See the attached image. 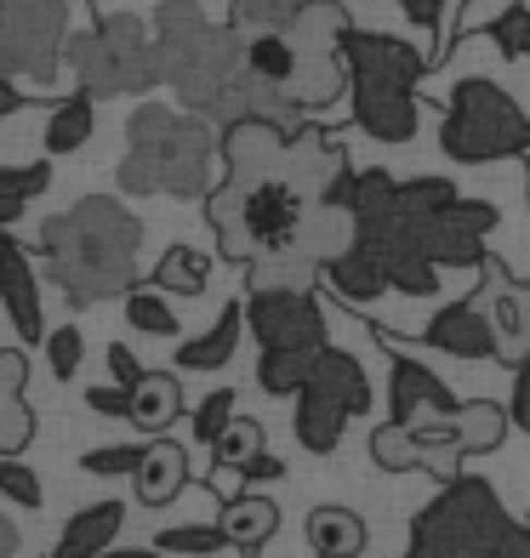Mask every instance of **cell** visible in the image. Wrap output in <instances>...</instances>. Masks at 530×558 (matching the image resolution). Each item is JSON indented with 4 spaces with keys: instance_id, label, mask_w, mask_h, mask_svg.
<instances>
[{
    "instance_id": "f546056e",
    "label": "cell",
    "mask_w": 530,
    "mask_h": 558,
    "mask_svg": "<svg viewBox=\"0 0 530 558\" xmlns=\"http://www.w3.org/2000/svg\"><path fill=\"white\" fill-rule=\"evenodd\" d=\"M52 189V166L29 160V166H0V234H12V222L29 211V199Z\"/></svg>"
},
{
    "instance_id": "f907efd6",
    "label": "cell",
    "mask_w": 530,
    "mask_h": 558,
    "mask_svg": "<svg viewBox=\"0 0 530 558\" xmlns=\"http://www.w3.org/2000/svg\"><path fill=\"white\" fill-rule=\"evenodd\" d=\"M29 109V92H23L12 74H0V120H12V114H23Z\"/></svg>"
},
{
    "instance_id": "7c38bea8",
    "label": "cell",
    "mask_w": 530,
    "mask_h": 558,
    "mask_svg": "<svg viewBox=\"0 0 530 558\" xmlns=\"http://www.w3.org/2000/svg\"><path fill=\"white\" fill-rule=\"evenodd\" d=\"M245 325L263 353H325L332 348L325 308L314 302V291H251Z\"/></svg>"
},
{
    "instance_id": "8992f818",
    "label": "cell",
    "mask_w": 530,
    "mask_h": 558,
    "mask_svg": "<svg viewBox=\"0 0 530 558\" xmlns=\"http://www.w3.org/2000/svg\"><path fill=\"white\" fill-rule=\"evenodd\" d=\"M309 199L297 194L291 177H263V183H217L206 199V217L217 228V251L229 263L251 268L263 257H286L302 251V228H309Z\"/></svg>"
},
{
    "instance_id": "db71d44e",
    "label": "cell",
    "mask_w": 530,
    "mask_h": 558,
    "mask_svg": "<svg viewBox=\"0 0 530 558\" xmlns=\"http://www.w3.org/2000/svg\"><path fill=\"white\" fill-rule=\"evenodd\" d=\"M525 199H530V160H525Z\"/></svg>"
},
{
    "instance_id": "d4e9b609",
    "label": "cell",
    "mask_w": 530,
    "mask_h": 558,
    "mask_svg": "<svg viewBox=\"0 0 530 558\" xmlns=\"http://www.w3.org/2000/svg\"><path fill=\"white\" fill-rule=\"evenodd\" d=\"M217 524H222V536H229V547H240L245 558L251 553H263L268 542H274V530H280V507H274L268 496H229L222 501V513H217Z\"/></svg>"
},
{
    "instance_id": "8fae6325",
    "label": "cell",
    "mask_w": 530,
    "mask_h": 558,
    "mask_svg": "<svg viewBox=\"0 0 530 558\" xmlns=\"http://www.w3.org/2000/svg\"><path fill=\"white\" fill-rule=\"evenodd\" d=\"M399 199V194H394ZM360 245L371 251L376 263H383L388 274V286L399 296H439V263L427 257V245H422V222H411L399 206H388L383 217H365L360 222Z\"/></svg>"
},
{
    "instance_id": "4dcf8cb0",
    "label": "cell",
    "mask_w": 530,
    "mask_h": 558,
    "mask_svg": "<svg viewBox=\"0 0 530 558\" xmlns=\"http://www.w3.org/2000/svg\"><path fill=\"white\" fill-rule=\"evenodd\" d=\"M309 7V0H229V29L257 40V35H286L291 17Z\"/></svg>"
},
{
    "instance_id": "f1b7e54d",
    "label": "cell",
    "mask_w": 530,
    "mask_h": 558,
    "mask_svg": "<svg viewBox=\"0 0 530 558\" xmlns=\"http://www.w3.org/2000/svg\"><path fill=\"white\" fill-rule=\"evenodd\" d=\"M155 291L166 296H200L212 286V257L194 245H166V257L155 263V279H148Z\"/></svg>"
},
{
    "instance_id": "5bb4252c",
    "label": "cell",
    "mask_w": 530,
    "mask_h": 558,
    "mask_svg": "<svg viewBox=\"0 0 530 558\" xmlns=\"http://www.w3.org/2000/svg\"><path fill=\"white\" fill-rule=\"evenodd\" d=\"M376 342L388 348V422L411 427L417 416H450V411H457L450 388H445L422 360H411V353L399 348V337H383V331H376Z\"/></svg>"
},
{
    "instance_id": "5b68a950",
    "label": "cell",
    "mask_w": 530,
    "mask_h": 558,
    "mask_svg": "<svg viewBox=\"0 0 530 558\" xmlns=\"http://www.w3.org/2000/svg\"><path fill=\"white\" fill-rule=\"evenodd\" d=\"M406 558H530V524L508 519L485 478L462 473L411 519Z\"/></svg>"
},
{
    "instance_id": "60d3db41",
    "label": "cell",
    "mask_w": 530,
    "mask_h": 558,
    "mask_svg": "<svg viewBox=\"0 0 530 558\" xmlns=\"http://www.w3.org/2000/svg\"><path fill=\"white\" fill-rule=\"evenodd\" d=\"M0 496H7L12 507H23V513L46 507V485H40V473L23 462V456H0Z\"/></svg>"
},
{
    "instance_id": "7bdbcfd3",
    "label": "cell",
    "mask_w": 530,
    "mask_h": 558,
    "mask_svg": "<svg viewBox=\"0 0 530 558\" xmlns=\"http://www.w3.org/2000/svg\"><path fill=\"white\" fill-rule=\"evenodd\" d=\"M229 427H234V388H217V393L200 399V411H194V439L200 445H217Z\"/></svg>"
},
{
    "instance_id": "4fadbf2b",
    "label": "cell",
    "mask_w": 530,
    "mask_h": 558,
    "mask_svg": "<svg viewBox=\"0 0 530 558\" xmlns=\"http://www.w3.org/2000/svg\"><path fill=\"white\" fill-rule=\"evenodd\" d=\"M502 222V211L491 206V199H457L450 211L439 217H427L422 222V245H427V257H434L439 268H485L491 263V251H485V234Z\"/></svg>"
},
{
    "instance_id": "44dd1931",
    "label": "cell",
    "mask_w": 530,
    "mask_h": 558,
    "mask_svg": "<svg viewBox=\"0 0 530 558\" xmlns=\"http://www.w3.org/2000/svg\"><path fill=\"white\" fill-rule=\"evenodd\" d=\"M189 485V450L183 445H171V439H148V456H143V468L132 478V490L143 507H166L177 501Z\"/></svg>"
},
{
    "instance_id": "ab89813d",
    "label": "cell",
    "mask_w": 530,
    "mask_h": 558,
    "mask_svg": "<svg viewBox=\"0 0 530 558\" xmlns=\"http://www.w3.org/2000/svg\"><path fill=\"white\" fill-rule=\"evenodd\" d=\"M479 29L496 40L502 58H530V7H502L496 17L479 23ZM479 29H473V35H479Z\"/></svg>"
},
{
    "instance_id": "277c9868",
    "label": "cell",
    "mask_w": 530,
    "mask_h": 558,
    "mask_svg": "<svg viewBox=\"0 0 530 558\" xmlns=\"http://www.w3.org/2000/svg\"><path fill=\"white\" fill-rule=\"evenodd\" d=\"M342 52H348V114L353 125L371 137V143H411L417 125H422V104H417V86L434 74L417 46L394 40V35H376V29H348L342 35Z\"/></svg>"
},
{
    "instance_id": "6da1fadb",
    "label": "cell",
    "mask_w": 530,
    "mask_h": 558,
    "mask_svg": "<svg viewBox=\"0 0 530 558\" xmlns=\"http://www.w3.org/2000/svg\"><path fill=\"white\" fill-rule=\"evenodd\" d=\"M137 251H143V222L132 206H120L109 194L74 199L69 211L46 217L40 228V263L74 308H92L104 296H132L143 286Z\"/></svg>"
},
{
    "instance_id": "ffe728a7",
    "label": "cell",
    "mask_w": 530,
    "mask_h": 558,
    "mask_svg": "<svg viewBox=\"0 0 530 558\" xmlns=\"http://www.w3.org/2000/svg\"><path fill=\"white\" fill-rule=\"evenodd\" d=\"M120 524H125V507L115 496L109 501H92V507H81V513L63 524L58 547L46 553V558H104V553H115Z\"/></svg>"
},
{
    "instance_id": "7a4b0ae2",
    "label": "cell",
    "mask_w": 530,
    "mask_h": 558,
    "mask_svg": "<svg viewBox=\"0 0 530 558\" xmlns=\"http://www.w3.org/2000/svg\"><path fill=\"white\" fill-rule=\"evenodd\" d=\"M217 160L222 137L212 120L166 109V104H137L125 120V160L115 171L120 194H171V199H206L217 194Z\"/></svg>"
},
{
    "instance_id": "603a6c76",
    "label": "cell",
    "mask_w": 530,
    "mask_h": 558,
    "mask_svg": "<svg viewBox=\"0 0 530 558\" xmlns=\"http://www.w3.org/2000/svg\"><path fill=\"white\" fill-rule=\"evenodd\" d=\"M240 331H245V296H234L217 314L212 331H200L194 342H177V371H222L240 348Z\"/></svg>"
},
{
    "instance_id": "c3c4849f",
    "label": "cell",
    "mask_w": 530,
    "mask_h": 558,
    "mask_svg": "<svg viewBox=\"0 0 530 558\" xmlns=\"http://www.w3.org/2000/svg\"><path fill=\"white\" fill-rule=\"evenodd\" d=\"M240 478H245V485H274V478H286V462L263 450L257 462H245V468H240Z\"/></svg>"
},
{
    "instance_id": "816d5d0a",
    "label": "cell",
    "mask_w": 530,
    "mask_h": 558,
    "mask_svg": "<svg viewBox=\"0 0 530 558\" xmlns=\"http://www.w3.org/2000/svg\"><path fill=\"white\" fill-rule=\"evenodd\" d=\"M12 553H17V524L0 519V558H12Z\"/></svg>"
},
{
    "instance_id": "836d02e7",
    "label": "cell",
    "mask_w": 530,
    "mask_h": 558,
    "mask_svg": "<svg viewBox=\"0 0 530 558\" xmlns=\"http://www.w3.org/2000/svg\"><path fill=\"white\" fill-rule=\"evenodd\" d=\"M125 325H132L137 337H160V342H171L183 325H177V314H171V302H166V291H155V286H137L132 296H125Z\"/></svg>"
},
{
    "instance_id": "9c48e42d",
    "label": "cell",
    "mask_w": 530,
    "mask_h": 558,
    "mask_svg": "<svg viewBox=\"0 0 530 558\" xmlns=\"http://www.w3.org/2000/svg\"><path fill=\"white\" fill-rule=\"evenodd\" d=\"M74 23H97L86 17V0H0V69L58 86Z\"/></svg>"
},
{
    "instance_id": "681fc988",
    "label": "cell",
    "mask_w": 530,
    "mask_h": 558,
    "mask_svg": "<svg viewBox=\"0 0 530 558\" xmlns=\"http://www.w3.org/2000/svg\"><path fill=\"white\" fill-rule=\"evenodd\" d=\"M399 12H406L417 29H427V35H434V29H439V17H445L439 0H399Z\"/></svg>"
},
{
    "instance_id": "cb8c5ba5",
    "label": "cell",
    "mask_w": 530,
    "mask_h": 558,
    "mask_svg": "<svg viewBox=\"0 0 530 558\" xmlns=\"http://www.w3.org/2000/svg\"><path fill=\"white\" fill-rule=\"evenodd\" d=\"M97 132V97L86 92H63L52 109H46V125H40V148L46 155H74V148H86Z\"/></svg>"
},
{
    "instance_id": "d590c367",
    "label": "cell",
    "mask_w": 530,
    "mask_h": 558,
    "mask_svg": "<svg viewBox=\"0 0 530 558\" xmlns=\"http://www.w3.org/2000/svg\"><path fill=\"white\" fill-rule=\"evenodd\" d=\"M245 69L291 92L297 86V46L286 35H257V40H245Z\"/></svg>"
},
{
    "instance_id": "bcb514c9",
    "label": "cell",
    "mask_w": 530,
    "mask_h": 558,
    "mask_svg": "<svg viewBox=\"0 0 530 558\" xmlns=\"http://www.w3.org/2000/svg\"><path fill=\"white\" fill-rule=\"evenodd\" d=\"M86 411H97V416H125V422H132V393L115 388V383H97V388H86Z\"/></svg>"
},
{
    "instance_id": "ba28073f",
    "label": "cell",
    "mask_w": 530,
    "mask_h": 558,
    "mask_svg": "<svg viewBox=\"0 0 530 558\" xmlns=\"http://www.w3.org/2000/svg\"><path fill=\"white\" fill-rule=\"evenodd\" d=\"M439 148H445V160H457V166H491V160H508V155L530 160V114L496 81L468 74V81H457V92H450V104H445Z\"/></svg>"
},
{
    "instance_id": "4316f807",
    "label": "cell",
    "mask_w": 530,
    "mask_h": 558,
    "mask_svg": "<svg viewBox=\"0 0 530 558\" xmlns=\"http://www.w3.org/2000/svg\"><path fill=\"white\" fill-rule=\"evenodd\" d=\"M309 547L314 558H365V519L348 513V507H314Z\"/></svg>"
},
{
    "instance_id": "f5cc1de1",
    "label": "cell",
    "mask_w": 530,
    "mask_h": 558,
    "mask_svg": "<svg viewBox=\"0 0 530 558\" xmlns=\"http://www.w3.org/2000/svg\"><path fill=\"white\" fill-rule=\"evenodd\" d=\"M104 558H171V553H160V547H115Z\"/></svg>"
},
{
    "instance_id": "f35d334b",
    "label": "cell",
    "mask_w": 530,
    "mask_h": 558,
    "mask_svg": "<svg viewBox=\"0 0 530 558\" xmlns=\"http://www.w3.org/2000/svg\"><path fill=\"white\" fill-rule=\"evenodd\" d=\"M155 547L171 558H212L229 547V536H222V524H171L155 536Z\"/></svg>"
},
{
    "instance_id": "e0dca14e",
    "label": "cell",
    "mask_w": 530,
    "mask_h": 558,
    "mask_svg": "<svg viewBox=\"0 0 530 558\" xmlns=\"http://www.w3.org/2000/svg\"><path fill=\"white\" fill-rule=\"evenodd\" d=\"M485 274V314L496 325V342H502V360L519 365L525 353H530V279H514L508 268H502L496 257L479 268Z\"/></svg>"
},
{
    "instance_id": "74e56055",
    "label": "cell",
    "mask_w": 530,
    "mask_h": 558,
    "mask_svg": "<svg viewBox=\"0 0 530 558\" xmlns=\"http://www.w3.org/2000/svg\"><path fill=\"white\" fill-rule=\"evenodd\" d=\"M257 456H263V422L257 416H234V427L212 445V462L222 473H240L245 462H257Z\"/></svg>"
},
{
    "instance_id": "e575fe53",
    "label": "cell",
    "mask_w": 530,
    "mask_h": 558,
    "mask_svg": "<svg viewBox=\"0 0 530 558\" xmlns=\"http://www.w3.org/2000/svg\"><path fill=\"white\" fill-rule=\"evenodd\" d=\"M371 462L383 473H417V468H427L422 445L411 439V427H399V422H376L371 427Z\"/></svg>"
},
{
    "instance_id": "83f0119b",
    "label": "cell",
    "mask_w": 530,
    "mask_h": 558,
    "mask_svg": "<svg viewBox=\"0 0 530 558\" xmlns=\"http://www.w3.org/2000/svg\"><path fill=\"white\" fill-rule=\"evenodd\" d=\"M177 416H183V388H177V376L148 371L143 388H132V427L155 439V434H166Z\"/></svg>"
},
{
    "instance_id": "52a82bcc",
    "label": "cell",
    "mask_w": 530,
    "mask_h": 558,
    "mask_svg": "<svg viewBox=\"0 0 530 558\" xmlns=\"http://www.w3.org/2000/svg\"><path fill=\"white\" fill-rule=\"evenodd\" d=\"M63 69L74 74V92L86 97H125V92H148L160 86L155 69V29L132 12L97 17L92 29L69 35Z\"/></svg>"
},
{
    "instance_id": "1f68e13d",
    "label": "cell",
    "mask_w": 530,
    "mask_h": 558,
    "mask_svg": "<svg viewBox=\"0 0 530 558\" xmlns=\"http://www.w3.org/2000/svg\"><path fill=\"white\" fill-rule=\"evenodd\" d=\"M320 353H257V388L274 399H297L309 388Z\"/></svg>"
},
{
    "instance_id": "d6a6232c",
    "label": "cell",
    "mask_w": 530,
    "mask_h": 558,
    "mask_svg": "<svg viewBox=\"0 0 530 558\" xmlns=\"http://www.w3.org/2000/svg\"><path fill=\"white\" fill-rule=\"evenodd\" d=\"M457 422H462V450H468V456H485V450H496L502 439H508V427H514V416L502 411V404H491V399H473V404H462Z\"/></svg>"
},
{
    "instance_id": "d6986e66",
    "label": "cell",
    "mask_w": 530,
    "mask_h": 558,
    "mask_svg": "<svg viewBox=\"0 0 530 558\" xmlns=\"http://www.w3.org/2000/svg\"><path fill=\"white\" fill-rule=\"evenodd\" d=\"M309 388H314L320 399H332L348 422L371 411V376H365V365L353 360V353H342V348H325V353H320Z\"/></svg>"
},
{
    "instance_id": "7dc6e473",
    "label": "cell",
    "mask_w": 530,
    "mask_h": 558,
    "mask_svg": "<svg viewBox=\"0 0 530 558\" xmlns=\"http://www.w3.org/2000/svg\"><path fill=\"white\" fill-rule=\"evenodd\" d=\"M508 416H514L519 434H530V353L514 365V404H508Z\"/></svg>"
},
{
    "instance_id": "11a10c76",
    "label": "cell",
    "mask_w": 530,
    "mask_h": 558,
    "mask_svg": "<svg viewBox=\"0 0 530 558\" xmlns=\"http://www.w3.org/2000/svg\"><path fill=\"white\" fill-rule=\"evenodd\" d=\"M525 524H530V519H525Z\"/></svg>"
},
{
    "instance_id": "f6af8a7d",
    "label": "cell",
    "mask_w": 530,
    "mask_h": 558,
    "mask_svg": "<svg viewBox=\"0 0 530 558\" xmlns=\"http://www.w3.org/2000/svg\"><path fill=\"white\" fill-rule=\"evenodd\" d=\"M104 365H109V383H115V388H125V393H132V388H143V376H148V371L137 365V353L125 348V342H109Z\"/></svg>"
},
{
    "instance_id": "7402d4cb",
    "label": "cell",
    "mask_w": 530,
    "mask_h": 558,
    "mask_svg": "<svg viewBox=\"0 0 530 558\" xmlns=\"http://www.w3.org/2000/svg\"><path fill=\"white\" fill-rule=\"evenodd\" d=\"M320 279L337 291V302H348V308L383 302V291H394V286H388V274H383V263H376L365 245H353V251H342V257H332Z\"/></svg>"
},
{
    "instance_id": "9a60e30c",
    "label": "cell",
    "mask_w": 530,
    "mask_h": 558,
    "mask_svg": "<svg viewBox=\"0 0 530 558\" xmlns=\"http://www.w3.org/2000/svg\"><path fill=\"white\" fill-rule=\"evenodd\" d=\"M0 308H7L17 342L46 348V308H40V279L29 263V245H17V234H0Z\"/></svg>"
},
{
    "instance_id": "2e32d148",
    "label": "cell",
    "mask_w": 530,
    "mask_h": 558,
    "mask_svg": "<svg viewBox=\"0 0 530 558\" xmlns=\"http://www.w3.org/2000/svg\"><path fill=\"white\" fill-rule=\"evenodd\" d=\"M422 342L450 353V360H502V342H496V325L485 314V302L457 296L422 325Z\"/></svg>"
},
{
    "instance_id": "ee69618b",
    "label": "cell",
    "mask_w": 530,
    "mask_h": 558,
    "mask_svg": "<svg viewBox=\"0 0 530 558\" xmlns=\"http://www.w3.org/2000/svg\"><path fill=\"white\" fill-rule=\"evenodd\" d=\"M86 360V337H81V325H58L52 337H46V371L58 376V383H69L74 371H81Z\"/></svg>"
},
{
    "instance_id": "484cf974",
    "label": "cell",
    "mask_w": 530,
    "mask_h": 558,
    "mask_svg": "<svg viewBox=\"0 0 530 558\" xmlns=\"http://www.w3.org/2000/svg\"><path fill=\"white\" fill-rule=\"evenodd\" d=\"M291 434H297V445L309 456H332L342 445V434H348V416L337 411L332 399H320L314 388H302L297 404H291Z\"/></svg>"
},
{
    "instance_id": "8d00e7d4",
    "label": "cell",
    "mask_w": 530,
    "mask_h": 558,
    "mask_svg": "<svg viewBox=\"0 0 530 558\" xmlns=\"http://www.w3.org/2000/svg\"><path fill=\"white\" fill-rule=\"evenodd\" d=\"M457 199H462L457 183H445V177H411V183H399V199H394V206L406 211L411 222H427V217L450 211Z\"/></svg>"
},
{
    "instance_id": "30bf717a",
    "label": "cell",
    "mask_w": 530,
    "mask_h": 558,
    "mask_svg": "<svg viewBox=\"0 0 530 558\" xmlns=\"http://www.w3.org/2000/svg\"><path fill=\"white\" fill-rule=\"evenodd\" d=\"M353 29L348 12L337 0H309L297 17L286 40L297 46V86H291V104L297 114H314V109H332L337 97H348L353 74H348V52H342V35Z\"/></svg>"
},
{
    "instance_id": "b9f144b4",
    "label": "cell",
    "mask_w": 530,
    "mask_h": 558,
    "mask_svg": "<svg viewBox=\"0 0 530 558\" xmlns=\"http://www.w3.org/2000/svg\"><path fill=\"white\" fill-rule=\"evenodd\" d=\"M143 456H148V445H97V450L81 456V468L92 478H137Z\"/></svg>"
},
{
    "instance_id": "3957f363",
    "label": "cell",
    "mask_w": 530,
    "mask_h": 558,
    "mask_svg": "<svg viewBox=\"0 0 530 558\" xmlns=\"http://www.w3.org/2000/svg\"><path fill=\"white\" fill-rule=\"evenodd\" d=\"M155 69L160 86L177 92V109L217 120L222 97L245 69V35L229 23H212L200 12V0H160L155 7Z\"/></svg>"
},
{
    "instance_id": "ac0fdd59",
    "label": "cell",
    "mask_w": 530,
    "mask_h": 558,
    "mask_svg": "<svg viewBox=\"0 0 530 558\" xmlns=\"http://www.w3.org/2000/svg\"><path fill=\"white\" fill-rule=\"evenodd\" d=\"M342 171H353L348 166V155H342V143H332L320 132V125H302V132L291 137V160H286V177L297 183V194L309 199V206H320L325 194H332V183Z\"/></svg>"
}]
</instances>
